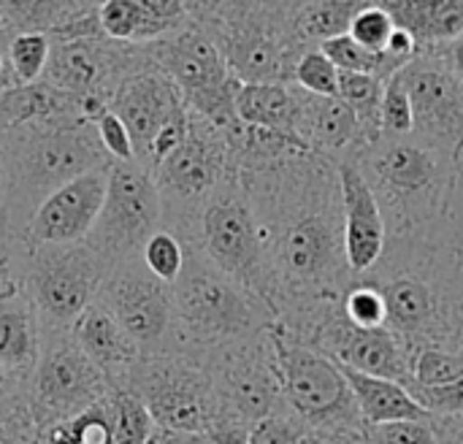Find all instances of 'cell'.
<instances>
[{
  "instance_id": "obj_13",
  "label": "cell",
  "mask_w": 463,
  "mask_h": 444,
  "mask_svg": "<svg viewBox=\"0 0 463 444\" xmlns=\"http://www.w3.org/2000/svg\"><path fill=\"white\" fill-rule=\"evenodd\" d=\"M111 391L106 374L81 353L71 331H43L41 355L27 380V401L38 431L84 415Z\"/></svg>"
},
{
  "instance_id": "obj_42",
  "label": "cell",
  "mask_w": 463,
  "mask_h": 444,
  "mask_svg": "<svg viewBox=\"0 0 463 444\" xmlns=\"http://www.w3.org/2000/svg\"><path fill=\"white\" fill-rule=\"evenodd\" d=\"M393 30H396V24H393L391 14L383 8V3H364L361 11L353 16L347 35L369 52H385Z\"/></svg>"
},
{
  "instance_id": "obj_51",
  "label": "cell",
  "mask_w": 463,
  "mask_h": 444,
  "mask_svg": "<svg viewBox=\"0 0 463 444\" xmlns=\"http://www.w3.org/2000/svg\"><path fill=\"white\" fill-rule=\"evenodd\" d=\"M434 429H437L439 444H463V415L434 418Z\"/></svg>"
},
{
  "instance_id": "obj_8",
  "label": "cell",
  "mask_w": 463,
  "mask_h": 444,
  "mask_svg": "<svg viewBox=\"0 0 463 444\" xmlns=\"http://www.w3.org/2000/svg\"><path fill=\"white\" fill-rule=\"evenodd\" d=\"M176 236L182 244L195 247L222 274L252 290L271 309L266 241L239 174L228 179L212 198H206L190 222L176 231Z\"/></svg>"
},
{
  "instance_id": "obj_29",
  "label": "cell",
  "mask_w": 463,
  "mask_h": 444,
  "mask_svg": "<svg viewBox=\"0 0 463 444\" xmlns=\"http://www.w3.org/2000/svg\"><path fill=\"white\" fill-rule=\"evenodd\" d=\"M236 114L244 125L298 138V87L296 84H241Z\"/></svg>"
},
{
  "instance_id": "obj_23",
  "label": "cell",
  "mask_w": 463,
  "mask_h": 444,
  "mask_svg": "<svg viewBox=\"0 0 463 444\" xmlns=\"http://www.w3.org/2000/svg\"><path fill=\"white\" fill-rule=\"evenodd\" d=\"M298 103H301L298 138L315 155L331 163H342V160H353L358 152L369 146L358 125V117L342 98H323L298 87Z\"/></svg>"
},
{
  "instance_id": "obj_27",
  "label": "cell",
  "mask_w": 463,
  "mask_h": 444,
  "mask_svg": "<svg viewBox=\"0 0 463 444\" xmlns=\"http://www.w3.org/2000/svg\"><path fill=\"white\" fill-rule=\"evenodd\" d=\"M393 24L407 30L420 52L439 49L463 35V0H383Z\"/></svg>"
},
{
  "instance_id": "obj_38",
  "label": "cell",
  "mask_w": 463,
  "mask_h": 444,
  "mask_svg": "<svg viewBox=\"0 0 463 444\" xmlns=\"http://www.w3.org/2000/svg\"><path fill=\"white\" fill-rule=\"evenodd\" d=\"M141 260L144 266L149 269V274H155L160 282L165 285H176L182 269H184V260H187V250L182 244V239L165 228H160L157 233L149 236V241L144 244L141 250Z\"/></svg>"
},
{
  "instance_id": "obj_33",
  "label": "cell",
  "mask_w": 463,
  "mask_h": 444,
  "mask_svg": "<svg viewBox=\"0 0 463 444\" xmlns=\"http://www.w3.org/2000/svg\"><path fill=\"white\" fill-rule=\"evenodd\" d=\"M320 52L339 68V71H350V73H366V76H377L383 81L393 79L407 60H399L388 52H369L361 43H355L350 35L334 38L328 43L320 46Z\"/></svg>"
},
{
  "instance_id": "obj_55",
  "label": "cell",
  "mask_w": 463,
  "mask_h": 444,
  "mask_svg": "<svg viewBox=\"0 0 463 444\" xmlns=\"http://www.w3.org/2000/svg\"><path fill=\"white\" fill-rule=\"evenodd\" d=\"M450 201L463 206V141L461 146H458V152H456V187H453V198Z\"/></svg>"
},
{
  "instance_id": "obj_34",
  "label": "cell",
  "mask_w": 463,
  "mask_h": 444,
  "mask_svg": "<svg viewBox=\"0 0 463 444\" xmlns=\"http://www.w3.org/2000/svg\"><path fill=\"white\" fill-rule=\"evenodd\" d=\"M38 444H114V412L111 396L87 410L84 415L41 431Z\"/></svg>"
},
{
  "instance_id": "obj_43",
  "label": "cell",
  "mask_w": 463,
  "mask_h": 444,
  "mask_svg": "<svg viewBox=\"0 0 463 444\" xmlns=\"http://www.w3.org/2000/svg\"><path fill=\"white\" fill-rule=\"evenodd\" d=\"M296 84L312 95L339 98V68L320 52L309 49L296 68Z\"/></svg>"
},
{
  "instance_id": "obj_57",
  "label": "cell",
  "mask_w": 463,
  "mask_h": 444,
  "mask_svg": "<svg viewBox=\"0 0 463 444\" xmlns=\"http://www.w3.org/2000/svg\"><path fill=\"white\" fill-rule=\"evenodd\" d=\"M0 231H5V165L3 160H0Z\"/></svg>"
},
{
  "instance_id": "obj_10",
  "label": "cell",
  "mask_w": 463,
  "mask_h": 444,
  "mask_svg": "<svg viewBox=\"0 0 463 444\" xmlns=\"http://www.w3.org/2000/svg\"><path fill=\"white\" fill-rule=\"evenodd\" d=\"M271 345L288 410L312 431L323 434H364L355 393L339 364L315 347L298 345L274 323Z\"/></svg>"
},
{
  "instance_id": "obj_21",
  "label": "cell",
  "mask_w": 463,
  "mask_h": 444,
  "mask_svg": "<svg viewBox=\"0 0 463 444\" xmlns=\"http://www.w3.org/2000/svg\"><path fill=\"white\" fill-rule=\"evenodd\" d=\"M307 347L320 350L323 355L353 372L393 380L404 388L412 383V364L399 339L388 328H355L347 323L345 312L326 320Z\"/></svg>"
},
{
  "instance_id": "obj_46",
  "label": "cell",
  "mask_w": 463,
  "mask_h": 444,
  "mask_svg": "<svg viewBox=\"0 0 463 444\" xmlns=\"http://www.w3.org/2000/svg\"><path fill=\"white\" fill-rule=\"evenodd\" d=\"M307 431H309V429H307L290 410H282V412H274L271 418L260 420V423L250 431L247 444H298V439H301Z\"/></svg>"
},
{
  "instance_id": "obj_25",
  "label": "cell",
  "mask_w": 463,
  "mask_h": 444,
  "mask_svg": "<svg viewBox=\"0 0 463 444\" xmlns=\"http://www.w3.org/2000/svg\"><path fill=\"white\" fill-rule=\"evenodd\" d=\"M190 19L184 0H109L100 3V27L119 43H152Z\"/></svg>"
},
{
  "instance_id": "obj_3",
  "label": "cell",
  "mask_w": 463,
  "mask_h": 444,
  "mask_svg": "<svg viewBox=\"0 0 463 444\" xmlns=\"http://www.w3.org/2000/svg\"><path fill=\"white\" fill-rule=\"evenodd\" d=\"M353 160L380 203L388 244H415L442 231L456 187V155L402 136L380 138Z\"/></svg>"
},
{
  "instance_id": "obj_48",
  "label": "cell",
  "mask_w": 463,
  "mask_h": 444,
  "mask_svg": "<svg viewBox=\"0 0 463 444\" xmlns=\"http://www.w3.org/2000/svg\"><path fill=\"white\" fill-rule=\"evenodd\" d=\"M95 128H98V138H100V144H103L111 163H133L136 160L130 133H128V128L122 125V119L117 114H111V111L100 114L95 119Z\"/></svg>"
},
{
  "instance_id": "obj_58",
  "label": "cell",
  "mask_w": 463,
  "mask_h": 444,
  "mask_svg": "<svg viewBox=\"0 0 463 444\" xmlns=\"http://www.w3.org/2000/svg\"><path fill=\"white\" fill-rule=\"evenodd\" d=\"M179 444H220L214 437H209V434H182V439Z\"/></svg>"
},
{
  "instance_id": "obj_20",
  "label": "cell",
  "mask_w": 463,
  "mask_h": 444,
  "mask_svg": "<svg viewBox=\"0 0 463 444\" xmlns=\"http://www.w3.org/2000/svg\"><path fill=\"white\" fill-rule=\"evenodd\" d=\"M109 165H100L57 193H52L41 209L33 214L30 225L22 233L24 250L38 247H73L90 239V233L98 225V217L106 203V187H109Z\"/></svg>"
},
{
  "instance_id": "obj_2",
  "label": "cell",
  "mask_w": 463,
  "mask_h": 444,
  "mask_svg": "<svg viewBox=\"0 0 463 444\" xmlns=\"http://www.w3.org/2000/svg\"><path fill=\"white\" fill-rule=\"evenodd\" d=\"M364 277L383 293L385 328L410 364L423 350L463 353V260L442 231L415 244H385Z\"/></svg>"
},
{
  "instance_id": "obj_45",
  "label": "cell",
  "mask_w": 463,
  "mask_h": 444,
  "mask_svg": "<svg viewBox=\"0 0 463 444\" xmlns=\"http://www.w3.org/2000/svg\"><path fill=\"white\" fill-rule=\"evenodd\" d=\"M412 136V100L399 73L388 79L383 98V138Z\"/></svg>"
},
{
  "instance_id": "obj_26",
  "label": "cell",
  "mask_w": 463,
  "mask_h": 444,
  "mask_svg": "<svg viewBox=\"0 0 463 444\" xmlns=\"http://www.w3.org/2000/svg\"><path fill=\"white\" fill-rule=\"evenodd\" d=\"M41 342L43 328L38 312L24 288H16L0 298V364L8 372L30 380L41 355Z\"/></svg>"
},
{
  "instance_id": "obj_30",
  "label": "cell",
  "mask_w": 463,
  "mask_h": 444,
  "mask_svg": "<svg viewBox=\"0 0 463 444\" xmlns=\"http://www.w3.org/2000/svg\"><path fill=\"white\" fill-rule=\"evenodd\" d=\"M355 393L358 412L364 418V426H380V423H396V420H429V415L412 393L393 380L369 377L361 372H353L347 366H339Z\"/></svg>"
},
{
  "instance_id": "obj_50",
  "label": "cell",
  "mask_w": 463,
  "mask_h": 444,
  "mask_svg": "<svg viewBox=\"0 0 463 444\" xmlns=\"http://www.w3.org/2000/svg\"><path fill=\"white\" fill-rule=\"evenodd\" d=\"M14 30H11V24L3 19V14H0V92H5V90H11V87H16V79H14V71H11V62H8V43L14 41Z\"/></svg>"
},
{
  "instance_id": "obj_7",
  "label": "cell",
  "mask_w": 463,
  "mask_h": 444,
  "mask_svg": "<svg viewBox=\"0 0 463 444\" xmlns=\"http://www.w3.org/2000/svg\"><path fill=\"white\" fill-rule=\"evenodd\" d=\"M119 388L144 401L155 426L176 434H209L220 444H233L212 369L198 355H141Z\"/></svg>"
},
{
  "instance_id": "obj_11",
  "label": "cell",
  "mask_w": 463,
  "mask_h": 444,
  "mask_svg": "<svg viewBox=\"0 0 463 444\" xmlns=\"http://www.w3.org/2000/svg\"><path fill=\"white\" fill-rule=\"evenodd\" d=\"M111 263L87 241L73 247L24 250L22 288L30 296L43 331H71L79 315L98 301Z\"/></svg>"
},
{
  "instance_id": "obj_14",
  "label": "cell",
  "mask_w": 463,
  "mask_h": 444,
  "mask_svg": "<svg viewBox=\"0 0 463 444\" xmlns=\"http://www.w3.org/2000/svg\"><path fill=\"white\" fill-rule=\"evenodd\" d=\"M271 328L252 342L203 358L212 369L233 444H247L250 431L260 420L288 410L277 372Z\"/></svg>"
},
{
  "instance_id": "obj_31",
  "label": "cell",
  "mask_w": 463,
  "mask_h": 444,
  "mask_svg": "<svg viewBox=\"0 0 463 444\" xmlns=\"http://www.w3.org/2000/svg\"><path fill=\"white\" fill-rule=\"evenodd\" d=\"M364 3L355 0H317L293 3V27L307 49H320L323 43L350 33L353 16Z\"/></svg>"
},
{
  "instance_id": "obj_28",
  "label": "cell",
  "mask_w": 463,
  "mask_h": 444,
  "mask_svg": "<svg viewBox=\"0 0 463 444\" xmlns=\"http://www.w3.org/2000/svg\"><path fill=\"white\" fill-rule=\"evenodd\" d=\"M76 114L81 117V103L43 79L0 92V133Z\"/></svg>"
},
{
  "instance_id": "obj_56",
  "label": "cell",
  "mask_w": 463,
  "mask_h": 444,
  "mask_svg": "<svg viewBox=\"0 0 463 444\" xmlns=\"http://www.w3.org/2000/svg\"><path fill=\"white\" fill-rule=\"evenodd\" d=\"M179 439H182V434H176L171 429H163V426H155L146 444H179Z\"/></svg>"
},
{
  "instance_id": "obj_39",
  "label": "cell",
  "mask_w": 463,
  "mask_h": 444,
  "mask_svg": "<svg viewBox=\"0 0 463 444\" xmlns=\"http://www.w3.org/2000/svg\"><path fill=\"white\" fill-rule=\"evenodd\" d=\"M345 317L355 328H385V301L383 293L366 279L355 277L353 288L345 296Z\"/></svg>"
},
{
  "instance_id": "obj_5",
  "label": "cell",
  "mask_w": 463,
  "mask_h": 444,
  "mask_svg": "<svg viewBox=\"0 0 463 444\" xmlns=\"http://www.w3.org/2000/svg\"><path fill=\"white\" fill-rule=\"evenodd\" d=\"M184 269L174 285L179 353L198 358L217 355L263 336L274 312L244 285L222 274L195 247H187Z\"/></svg>"
},
{
  "instance_id": "obj_40",
  "label": "cell",
  "mask_w": 463,
  "mask_h": 444,
  "mask_svg": "<svg viewBox=\"0 0 463 444\" xmlns=\"http://www.w3.org/2000/svg\"><path fill=\"white\" fill-rule=\"evenodd\" d=\"M463 377V353L423 350L412 364V383L407 388H439Z\"/></svg>"
},
{
  "instance_id": "obj_18",
  "label": "cell",
  "mask_w": 463,
  "mask_h": 444,
  "mask_svg": "<svg viewBox=\"0 0 463 444\" xmlns=\"http://www.w3.org/2000/svg\"><path fill=\"white\" fill-rule=\"evenodd\" d=\"M144 43H119L106 35L52 43L43 81L76 98H103L109 103L117 84L141 62Z\"/></svg>"
},
{
  "instance_id": "obj_44",
  "label": "cell",
  "mask_w": 463,
  "mask_h": 444,
  "mask_svg": "<svg viewBox=\"0 0 463 444\" xmlns=\"http://www.w3.org/2000/svg\"><path fill=\"white\" fill-rule=\"evenodd\" d=\"M366 444H439L434 418L429 420H396L364 429Z\"/></svg>"
},
{
  "instance_id": "obj_16",
  "label": "cell",
  "mask_w": 463,
  "mask_h": 444,
  "mask_svg": "<svg viewBox=\"0 0 463 444\" xmlns=\"http://www.w3.org/2000/svg\"><path fill=\"white\" fill-rule=\"evenodd\" d=\"M163 228V198L155 176L141 163H111L106 203L87 244L111 266L141 255L152 233Z\"/></svg>"
},
{
  "instance_id": "obj_4",
  "label": "cell",
  "mask_w": 463,
  "mask_h": 444,
  "mask_svg": "<svg viewBox=\"0 0 463 444\" xmlns=\"http://www.w3.org/2000/svg\"><path fill=\"white\" fill-rule=\"evenodd\" d=\"M0 160L5 165V231L16 241L52 193L111 163L95 122L79 114L0 133Z\"/></svg>"
},
{
  "instance_id": "obj_53",
  "label": "cell",
  "mask_w": 463,
  "mask_h": 444,
  "mask_svg": "<svg viewBox=\"0 0 463 444\" xmlns=\"http://www.w3.org/2000/svg\"><path fill=\"white\" fill-rule=\"evenodd\" d=\"M22 391H27V380L19 377V374H14V372H8V369L0 364V401L8 399V396H16V393H22Z\"/></svg>"
},
{
  "instance_id": "obj_24",
  "label": "cell",
  "mask_w": 463,
  "mask_h": 444,
  "mask_svg": "<svg viewBox=\"0 0 463 444\" xmlns=\"http://www.w3.org/2000/svg\"><path fill=\"white\" fill-rule=\"evenodd\" d=\"M73 342L106 374L111 388H119L130 369L141 361V347L122 331V326L95 301L71 326Z\"/></svg>"
},
{
  "instance_id": "obj_12",
  "label": "cell",
  "mask_w": 463,
  "mask_h": 444,
  "mask_svg": "<svg viewBox=\"0 0 463 444\" xmlns=\"http://www.w3.org/2000/svg\"><path fill=\"white\" fill-rule=\"evenodd\" d=\"M152 176L163 198V228L176 233L190 222L206 198L236 176L228 136L190 111L187 138L152 171Z\"/></svg>"
},
{
  "instance_id": "obj_19",
  "label": "cell",
  "mask_w": 463,
  "mask_h": 444,
  "mask_svg": "<svg viewBox=\"0 0 463 444\" xmlns=\"http://www.w3.org/2000/svg\"><path fill=\"white\" fill-rule=\"evenodd\" d=\"M109 111L122 119L136 149V163L146 168L155 138L174 119L187 114V103L176 90V84L152 62L144 46L141 62L111 92Z\"/></svg>"
},
{
  "instance_id": "obj_22",
  "label": "cell",
  "mask_w": 463,
  "mask_h": 444,
  "mask_svg": "<svg viewBox=\"0 0 463 444\" xmlns=\"http://www.w3.org/2000/svg\"><path fill=\"white\" fill-rule=\"evenodd\" d=\"M342 182V206H345V250L347 263L355 277L369 274L385 255L388 231L380 212V203L355 165V160L336 163Z\"/></svg>"
},
{
  "instance_id": "obj_54",
  "label": "cell",
  "mask_w": 463,
  "mask_h": 444,
  "mask_svg": "<svg viewBox=\"0 0 463 444\" xmlns=\"http://www.w3.org/2000/svg\"><path fill=\"white\" fill-rule=\"evenodd\" d=\"M439 49H442V54L448 57V62L453 65V71L458 73V79L463 81V35L456 38L453 43H448V46H439Z\"/></svg>"
},
{
  "instance_id": "obj_52",
  "label": "cell",
  "mask_w": 463,
  "mask_h": 444,
  "mask_svg": "<svg viewBox=\"0 0 463 444\" xmlns=\"http://www.w3.org/2000/svg\"><path fill=\"white\" fill-rule=\"evenodd\" d=\"M298 444H366L364 434H323V431H307Z\"/></svg>"
},
{
  "instance_id": "obj_41",
  "label": "cell",
  "mask_w": 463,
  "mask_h": 444,
  "mask_svg": "<svg viewBox=\"0 0 463 444\" xmlns=\"http://www.w3.org/2000/svg\"><path fill=\"white\" fill-rule=\"evenodd\" d=\"M38 423L30 412L27 391L0 401V444H38Z\"/></svg>"
},
{
  "instance_id": "obj_37",
  "label": "cell",
  "mask_w": 463,
  "mask_h": 444,
  "mask_svg": "<svg viewBox=\"0 0 463 444\" xmlns=\"http://www.w3.org/2000/svg\"><path fill=\"white\" fill-rule=\"evenodd\" d=\"M52 41L43 33H19L8 43V62L14 71L16 84H33L41 81L49 65Z\"/></svg>"
},
{
  "instance_id": "obj_9",
  "label": "cell",
  "mask_w": 463,
  "mask_h": 444,
  "mask_svg": "<svg viewBox=\"0 0 463 444\" xmlns=\"http://www.w3.org/2000/svg\"><path fill=\"white\" fill-rule=\"evenodd\" d=\"M144 46L152 62L176 84L193 114L203 117L222 133L241 125L236 114V92L241 81L233 79L217 43L193 16Z\"/></svg>"
},
{
  "instance_id": "obj_1",
  "label": "cell",
  "mask_w": 463,
  "mask_h": 444,
  "mask_svg": "<svg viewBox=\"0 0 463 444\" xmlns=\"http://www.w3.org/2000/svg\"><path fill=\"white\" fill-rule=\"evenodd\" d=\"M239 179L263 231L277 326L307 345L326 320L345 312L355 282L345 250L339 168L315 152H298L239 171Z\"/></svg>"
},
{
  "instance_id": "obj_6",
  "label": "cell",
  "mask_w": 463,
  "mask_h": 444,
  "mask_svg": "<svg viewBox=\"0 0 463 444\" xmlns=\"http://www.w3.org/2000/svg\"><path fill=\"white\" fill-rule=\"evenodd\" d=\"M241 84H296L309 52L293 27V3H187Z\"/></svg>"
},
{
  "instance_id": "obj_32",
  "label": "cell",
  "mask_w": 463,
  "mask_h": 444,
  "mask_svg": "<svg viewBox=\"0 0 463 444\" xmlns=\"http://www.w3.org/2000/svg\"><path fill=\"white\" fill-rule=\"evenodd\" d=\"M385 84L388 81H383L377 76L339 71V98L358 117V125H361L369 146L383 138V98H385Z\"/></svg>"
},
{
  "instance_id": "obj_47",
  "label": "cell",
  "mask_w": 463,
  "mask_h": 444,
  "mask_svg": "<svg viewBox=\"0 0 463 444\" xmlns=\"http://www.w3.org/2000/svg\"><path fill=\"white\" fill-rule=\"evenodd\" d=\"M412 399L434 418H456L463 415V377L439 388H407Z\"/></svg>"
},
{
  "instance_id": "obj_49",
  "label": "cell",
  "mask_w": 463,
  "mask_h": 444,
  "mask_svg": "<svg viewBox=\"0 0 463 444\" xmlns=\"http://www.w3.org/2000/svg\"><path fill=\"white\" fill-rule=\"evenodd\" d=\"M22 263H24L22 241L0 231V298L22 288Z\"/></svg>"
},
{
  "instance_id": "obj_17",
  "label": "cell",
  "mask_w": 463,
  "mask_h": 444,
  "mask_svg": "<svg viewBox=\"0 0 463 444\" xmlns=\"http://www.w3.org/2000/svg\"><path fill=\"white\" fill-rule=\"evenodd\" d=\"M399 79L412 100V136L456 155L463 141V81L442 49L412 57Z\"/></svg>"
},
{
  "instance_id": "obj_35",
  "label": "cell",
  "mask_w": 463,
  "mask_h": 444,
  "mask_svg": "<svg viewBox=\"0 0 463 444\" xmlns=\"http://www.w3.org/2000/svg\"><path fill=\"white\" fill-rule=\"evenodd\" d=\"M73 11V0H0V14L19 33H43L46 38L62 27L68 14Z\"/></svg>"
},
{
  "instance_id": "obj_36",
  "label": "cell",
  "mask_w": 463,
  "mask_h": 444,
  "mask_svg": "<svg viewBox=\"0 0 463 444\" xmlns=\"http://www.w3.org/2000/svg\"><path fill=\"white\" fill-rule=\"evenodd\" d=\"M111 412H114V444H146L155 429V420L138 396L114 388Z\"/></svg>"
},
{
  "instance_id": "obj_15",
  "label": "cell",
  "mask_w": 463,
  "mask_h": 444,
  "mask_svg": "<svg viewBox=\"0 0 463 444\" xmlns=\"http://www.w3.org/2000/svg\"><path fill=\"white\" fill-rule=\"evenodd\" d=\"M98 304L122 326L144 355L179 353L174 288L149 274L141 255L111 269L98 293Z\"/></svg>"
}]
</instances>
